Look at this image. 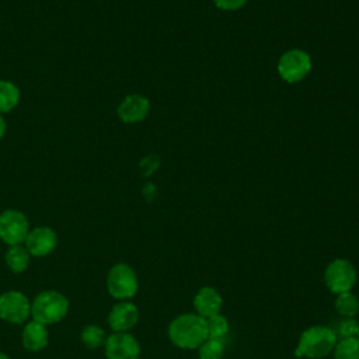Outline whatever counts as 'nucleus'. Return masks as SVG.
<instances>
[{
	"instance_id": "nucleus-1",
	"label": "nucleus",
	"mask_w": 359,
	"mask_h": 359,
	"mask_svg": "<svg viewBox=\"0 0 359 359\" xmlns=\"http://www.w3.org/2000/svg\"><path fill=\"white\" fill-rule=\"evenodd\" d=\"M171 342L182 349H196L208 339V321L195 313L177 316L168 325Z\"/></svg>"
},
{
	"instance_id": "nucleus-2",
	"label": "nucleus",
	"mask_w": 359,
	"mask_h": 359,
	"mask_svg": "<svg viewBox=\"0 0 359 359\" xmlns=\"http://www.w3.org/2000/svg\"><path fill=\"white\" fill-rule=\"evenodd\" d=\"M69 311L67 297L56 290H43L38 293L31 303L32 320L50 325L62 321Z\"/></svg>"
},
{
	"instance_id": "nucleus-3",
	"label": "nucleus",
	"mask_w": 359,
	"mask_h": 359,
	"mask_svg": "<svg viewBox=\"0 0 359 359\" xmlns=\"http://www.w3.org/2000/svg\"><path fill=\"white\" fill-rule=\"evenodd\" d=\"M335 344L337 335L331 328L324 325H313L302 332L294 355L307 356L310 359L324 358L334 351Z\"/></svg>"
},
{
	"instance_id": "nucleus-4",
	"label": "nucleus",
	"mask_w": 359,
	"mask_h": 359,
	"mask_svg": "<svg viewBox=\"0 0 359 359\" xmlns=\"http://www.w3.org/2000/svg\"><path fill=\"white\" fill-rule=\"evenodd\" d=\"M139 283L135 269L123 262L115 264L107 275L108 293L118 300H128L137 292Z\"/></svg>"
},
{
	"instance_id": "nucleus-5",
	"label": "nucleus",
	"mask_w": 359,
	"mask_h": 359,
	"mask_svg": "<svg viewBox=\"0 0 359 359\" xmlns=\"http://www.w3.org/2000/svg\"><path fill=\"white\" fill-rule=\"evenodd\" d=\"M324 282L335 294L351 292L356 282V269L348 259L337 258L325 268Z\"/></svg>"
},
{
	"instance_id": "nucleus-6",
	"label": "nucleus",
	"mask_w": 359,
	"mask_h": 359,
	"mask_svg": "<svg viewBox=\"0 0 359 359\" xmlns=\"http://www.w3.org/2000/svg\"><path fill=\"white\" fill-rule=\"evenodd\" d=\"M29 233L27 216L17 209H6L0 213V240L8 245L22 244Z\"/></svg>"
},
{
	"instance_id": "nucleus-7",
	"label": "nucleus",
	"mask_w": 359,
	"mask_h": 359,
	"mask_svg": "<svg viewBox=\"0 0 359 359\" xmlns=\"http://www.w3.org/2000/svg\"><path fill=\"white\" fill-rule=\"evenodd\" d=\"M31 316V302L20 290H7L0 294V318L22 324Z\"/></svg>"
},
{
	"instance_id": "nucleus-8",
	"label": "nucleus",
	"mask_w": 359,
	"mask_h": 359,
	"mask_svg": "<svg viewBox=\"0 0 359 359\" xmlns=\"http://www.w3.org/2000/svg\"><path fill=\"white\" fill-rule=\"evenodd\" d=\"M310 69L311 59L306 52L300 49H292L283 53L278 63V72L280 77L287 83L300 81L307 76Z\"/></svg>"
},
{
	"instance_id": "nucleus-9",
	"label": "nucleus",
	"mask_w": 359,
	"mask_h": 359,
	"mask_svg": "<svg viewBox=\"0 0 359 359\" xmlns=\"http://www.w3.org/2000/svg\"><path fill=\"white\" fill-rule=\"evenodd\" d=\"M140 345L129 332H114L107 337V359H139Z\"/></svg>"
},
{
	"instance_id": "nucleus-10",
	"label": "nucleus",
	"mask_w": 359,
	"mask_h": 359,
	"mask_svg": "<svg viewBox=\"0 0 359 359\" xmlns=\"http://www.w3.org/2000/svg\"><path fill=\"white\" fill-rule=\"evenodd\" d=\"M24 243L31 257H45L56 248L57 236L53 229L48 226H39L29 230Z\"/></svg>"
},
{
	"instance_id": "nucleus-11",
	"label": "nucleus",
	"mask_w": 359,
	"mask_h": 359,
	"mask_svg": "<svg viewBox=\"0 0 359 359\" xmlns=\"http://www.w3.org/2000/svg\"><path fill=\"white\" fill-rule=\"evenodd\" d=\"M137 318V307L128 300H121L111 309L108 314V324L114 332H128L136 325Z\"/></svg>"
},
{
	"instance_id": "nucleus-12",
	"label": "nucleus",
	"mask_w": 359,
	"mask_h": 359,
	"mask_svg": "<svg viewBox=\"0 0 359 359\" xmlns=\"http://www.w3.org/2000/svg\"><path fill=\"white\" fill-rule=\"evenodd\" d=\"M150 111L147 98L139 94H130L123 98L118 107V116L126 123H136L143 121Z\"/></svg>"
},
{
	"instance_id": "nucleus-13",
	"label": "nucleus",
	"mask_w": 359,
	"mask_h": 359,
	"mask_svg": "<svg viewBox=\"0 0 359 359\" xmlns=\"http://www.w3.org/2000/svg\"><path fill=\"white\" fill-rule=\"evenodd\" d=\"M223 299L220 293L212 286H203L194 297V307L196 314L203 318H209L215 314L220 313Z\"/></svg>"
},
{
	"instance_id": "nucleus-14",
	"label": "nucleus",
	"mask_w": 359,
	"mask_h": 359,
	"mask_svg": "<svg viewBox=\"0 0 359 359\" xmlns=\"http://www.w3.org/2000/svg\"><path fill=\"white\" fill-rule=\"evenodd\" d=\"M22 345L29 352H39L48 345V330L46 325L32 320L25 324L21 335Z\"/></svg>"
},
{
	"instance_id": "nucleus-15",
	"label": "nucleus",
	"mask_w": 359,
	"mask_h": 359,
	"mask_svg": "<svg viewBox=\"0 0 359 359\" xmlns=\"http://www.w3.org/2000/svg\"><path fill=\"white\" fill-rule=\"evenodd\" d=\"M4 261L7 268L14 272V273H22L31 261V254L28 252V250L25 248V245L22 244H17V245H10L8 250L6 251L4 255Z\"/></svg>"
},
{
	"instance_id": "nucleus-16",
	"label": "nucleus",
	"mask_w": 359,
	"mask_h": 359,
	"mask_svg": "<svg viewBox=\"0 0 359 359\" xmlns=\"http://www.w3.org/2000/svg\"><path fill=\"white\" fill-rule=\"evenodd\" d=\"M20 102V88L8 80H0V115L13 111Z\"/></svg>"
},
{
	"instance_id": "nucleus-17",
	"label": "nucleus",
	"mask_w": 359,
	"mask_h": 359,
	"mask_svg": "<svg viewBox=\"0 0 359 359\" xmlns=\"http://www.w3.org/2000/svg\"><path fill=\"white\" fill-rule=\"evenodd\" d=\"M337 311L345 318H353L359 311V300L351 292H344L337 294L335 299Z\"/></svg>"
},
{
	"instance_id": "nucleus-18",
	"label": "nucleus",
	"mask_w": 359,
	"mask_h": 359,
	"mask_svg": "<svg viewBox=\"0 0 359 359\" xmlns=\"http://www.w3.org/2000/svg\"><path fill=\"white\" fill-rule=\"evenodd\" d=\"M335 359H359V338H342L334 346Z\"/></svg>"
},
{
	"instance_id": "nucleus-19",
	"label": "nucleus",
	"mask_w": 359,
	"mask_h": 359,
	"mask_svg": "<svg viewBox=\"0 0 359 359\" xmlns=\"http://www.w3.org/2000/svg\"><path fill=\"white\" fill-rule=\"evenodd\" d=\"M81 341L83 344L90 348V349H97L100 348L101 345H105V341H107V335H105V331L98 327L97 324H88L86 325L83 330H81Z\"/></svg>"
},
{
	"instance_id": "nucleus-20",
	"label": "nucleus",
	"mask_w": 359,
	"mask_h": 359,
	"mask_svg": "<svg viewBox=\"0 0 359 359\" xmlns=\"http://www.w3.org/2000/svg\"><path fill=\"white\" fill-rule=\"evenodd\" d=\"M208 321V338H222L229 332V321L222 314H215L209 318Z\"/></svg>"
},
{
	"instance_id": "nucleus-21",
	"label": "nucleus",
	"mask_w": 359,
	"mask_h": 359,
	"mask_svg": "<svg viewBox=\"0 0 359 359\" xmlns=\"http://www.w3.org/2000/svg\"><path fill=\"white\" fill-rule=\"evenodd\" d=\"M199 359H222L223 356V344L220 339L208 338L198 351Z\"/></svg>"
},
{
	"instance_id": "nucleus-22",
	"label": "nucleus",
	"mask_w": 359,
	"mask_h": 359,
	"mask_svg": "<svg viewBox=\"0 0 359 359\" xmlns=\"http://www.w3.org/2000/svg\"><path fill=\"white\" fill-rule=\"evenodd\" d=\"M358 325L359 323L355 318H345L344 321H341L338 324V331L339 335L342 338H348V337H356L358 332Z\"/></svg>"
},
{
	"instance_id": "nucleus-23",
	"label": "nucleus",
	"mask_w": 359,
	"mask_h": 359,
	"mask_svg": "<svg viewBox=\"0 0 359 359\" xmlns=\"http://www.w3.org/2000/svg\"><path fill=\"white\" fill-rule=\"evenodd\" d=\"M222 10H237L245 4L247 0H213Z\"/></svg>"
},
{
	"instance_id": "nucleus-24",
	"label": "nucleus",
	"mask_w": 359,
	"mask_h": 359,
	"mask_svg": "<svg viewBox=\"0 0 359 359\" xmlns=\"http://www.w3.org/2000/svg\"><path fill=\"white\" fill-rule=\"evenodd\" d=\"M144 163H147V164H146L147 168L144 170V172H146V174H150V172H153L154 168L158 165V158H157V157H149Z\"/></svg>"
},
{
	"instance_id": "nucleus-25",
	"label": "nucleus",
	"mask_w": 359,
	"mask_h": 359,
	"mask_svg": "<svg viewBox=\"0 0 359 359\" xmlns=\"http://www.w3.org/2000/svg\"><path fill=\"white\" fill-rule=\"evenodd\" d=\"M6 129H7L6 121H4V118L0 115V140H1V139H3V136L6 135Z\"/></svg>"
},
{
	"instance_id": "nucleus-26",
	"label": "nucleus",
	"mask_w": 359,
	"mask_h": 359,
	"mask_svg": "<svg viewBox=\"0 0 359 359\" xmlns=\"http://www.w3.org/2000/svg\"><path fill=\"white\" fill-rule=\"evenodd\" d=\"M0 359H10V358H8V355H6V353L0 352Z\"/></svg>"
},
{
	"instance_id": "nucleus-27",
	"label": "nucleus",
	"mask_w": 359,
	"mask_h": 359,
	"mask_svg": "<svg viewBox=\"0 0 359 359\" xmlns=\"http://www.w3.org/2000/svg\"><path fill=\"white\" fill-rule=\"evenodd\" d=\"M356 338H359V325H358V332H356Z\"/></svg>"
}]
</instances>
